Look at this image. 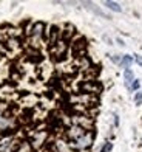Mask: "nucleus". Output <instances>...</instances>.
Here are the masks:
<instances>
[{
    "instance_id": "nucleus-10",
    "label": "nucleus",
    "mask_w": 142,
    "mask_h": 152,
    "mask_svg": "<svg viewBox=\"0 0 142 152\" xmlns=\"http://www.w3.org/2000/svg\"><path fill=\"white\" fill-rule=\"evenodd\" d=\"M134 62V58L130 56V54H122V61H120V67L124 68V70H127V68H130L131 64Z\"/></svg>"
},
{
    "instance_id": "nucleus-14",
    "label": "nucleus",
    "mask_w": 142,
    "mask_h": 152,
    "mask_svg": "<svg viewBox=\"0 0 142 152\" xmlns=\"http://www.w3.org/2000/svg\"><path fill=\"white\" fill-rule=\"evenodd\" d=\"M134 104H136V106L142 104V90H138L136 95H134Z\"/></svg>"
},
{
    "instance_id": "nucleus-9",
    "label": "nucleus",
    "mask_w": 142,
    "mask_h": 152,
    "mask_svg": "<svg viewBox=\"0 0 142 152\" xmlns=\"http://www.w3.org/2000/svg\"><path fill=\"white\" fill-rule=\"evenodd\" d=\"M134 79H136V78H134V73H133L131 68H127V70H124V84H125L127 88L130 87V84H131Z\"/></svg>"
},
{
    "instance_id": "nucleus-1",
    "label": "nucleus",
    "mask_w": 142,
    "mask_h": 152,
    "mask_svg": "<svg viewBox=\"0 0 142 152\" xmlns=\"http://www.w3.org/2000/svg\"><path fill=\"white\" fill-rule=\"evenodd\" d=\"M45 34H46V25L43 22H34L28 30H26V39L30 42V47L32 50H37L45 42Z\"/></svg>"
},
{
    "instance_id": "nucleus-12",
    "label": "nucleus",
    "mask_w": 142,
    "mask_h": 152,
    "mask_svg": "<svg viewBox=\"0 0 142 152\" xmlns=\"http://www.w3.org/2000/svg\"><path fill=\"white\" fill-rule=\"evenodd\" d=\"M127 90H128V92H138V90H141V81H139V79H134Z\"/></svg>"
},
{
    "instance_id": "nucleus-17",
    "label": "nucleus",
    "mask_w": 142,
    "mask_h": 152,
    "mask_svg": "<svg viewBox=\"0 0 142 152\" xmlns=\"http://www.w3.org/2000/svg\"><path fill=\"white\" fill-rule=\"evenodd\" d=\"M113 124L114 126H119V116H117V113H113Z\"/></svg>"
},
{
    "instance_id": "nucleus-13",
    "label": "nucleus",
    "mask_w": 142,
    "mask_h": 152,
    "mask_svg": "<svg viewBox=\"0 0 142 152\" xmlns=\"http://www.w3.org/2000/svg\"><path fill=\"white\" fill-rule=\"evenodd\" d=\"M113 149V143L111 141H105L102 144V148H100V152H111Z\"/></svg>"
},
{
    "instance_id": "nucleus-19",
    "label": "nucleus",
    "mask_w": 142,
    "mask_h": 152,
    "mask_svg": "<svg viewBox=\"0 0 142 152\" xmlns=\"http://www.w3.org/2000/svg\"><path fill=\"white\" fill-rule=\"evenodd\" d=\"M0 140H2V138H0Z\"/></svg>"
},
{
    "instance_id": "nucleus-8",
    "label": "nucleus",
    "mask_w": 142,
    "mask_h": 152,
    "mask_svg": "<svg viewBox=\"0 0 142 152\" xmlns=\"http://www.w3.org/2000/svg\"><path fill=\"white\" fill-rule=\"evenodd\" d=\"M84 5H85V8H86V10H90V11H93L94 14H97V16H100V17H104V19H110V16H108V14H105V12H104L102 10H100V8H97V6L94 5V3H90V2H85Z\"/></svg>"
},
{
    "instance_id": "nucleus-15",
    "label": "nucleus",
    "mask_w": 142,
    "mask_h": 152,
    "mask_svg": "<svg viewBox=\"0 0 142 152\" xmlns=\"http://www.w3.org/2000/svg\"><path fill=\"white\" fill-rule=\"evenodd\" d=\"M110 59H111L116 65H120V61H122V54H111Z\"/></svg>"
},
{
    "instance_id": "nucleus-4",
    "label": "nucleus",
    "mask_w": 142,
    "mask_h": 152,
    "mask_svg": "<svg viewBox=\"0 0 142 152\" xmlns=\"http://www.w3.org/2000/svg\"><path fill=\"white\" fill-rule=\"evenodd\" d=\"M86 48H88V44H86L85 37H76L71 40V54L74 58H84L86 53Z\"/></svg>"
},
{
    "instance_id": "nucleus-11",
    "label": "nucleus",
    "mask_w": 142,
    "mask_h": 152,
    "mask_svg": "<svg viewBox=\"0 0 142 152\" xmlns=\"http://www.w3.org/2000/svg\"><path fill=\"white\" fill-rule=\"evenodd\" d=\"M104 5L108 10H111L114 12H122V6H120L117 2H110V0H107V2H104Z\"/></svg>"
},
{
    "instance_id": "nucleus-7",
    "label": "nucleus",
    "mask_w": 142,
    "mask_h": 152,
    "mask_svg": "<svg viewBox=\"0 0 142 152\" xmlns=\"http://www.w3.org/2000/svg\"><path fill=\"white\" fill-rule=\"evenodd\" d=\"M82 90L86 95H96L100 90V86L97 84L96 81H85L84 84H82Z\"/></svg>"
},
{
    "instance_id": "nucleus-16",
    "label": "nucleus",
    "mask_w": 142,
    "mask_h": 152,
    "mask_svg": "<svg viewBox=\"0 0 142 152\" xmlns=\"http://www.w3.org/2000/svg\"><path fill=\"white\" fill-rule=\"evenodd\" d=\"M134 62H136L139 67H142V56L141 54H134Z\"/></svg>"
},
{
    "instance_id": "nucleus-3",
    "label": "nucleus",
    "mask_w": 142,
    "mask_h": 152,
    "mask_svg": "<svg viewBox=\"0 0 142 152\" xmlns=\"http://www.w3.org/2000/svg\"><path fill=\"white\" fill-rule=\"evenodd\" d=\"M68 48H70V42H66V40H63L62 37H60V40L51 48H48L50 50V54L53 56L54 61H62L66 53H68Z\"/></svg>"
},
{
    "instance_id": "nucleus-18",
    "label": "nucleus",
    "mask_w": 142,
    "mask_h": 152,
    "mask_svg": "<svg viewBox=\"0 0 142 152\" xmlns=\"http://www.w3.org/2000/svg\"><path fill=\"white\" fill-rule=\"evenodd\" d=\"M117 44H119L120 47H124V45H125V44H124V40H122V39H117Z\"/></svg>"
},
{
    "instance_id": "nucleus-5",
    "label": "nucleus",
    "mask_w": 142,
    "mask_h": 152,
    "mask_svg": "<svg viewBox=\"0 0 142 152\" xmlns=\"http://www.w3.org/2000/svg\"><path fill=\"white\" fill-rule=\"evenodd\" d=\"M59 40H60V26H57V25H50V26H46V34H45L46 47L51 48V47L56 45Z\"/></svg>"
},
{
    "instance_id": "nucleus-6",
    "label": "nucleus",
    "mask_w": 142,
    "mask_h": 152,
    "mask_svg": "<svg viewBox=\"0 0 142 152\" xmlns=\"http://www.w3.org/2000/svg\"><path fill=\"white\" fill-rule=\"evenodd\" d=\"M86 132H88V130H85L84 127H80V126H77V124L71 123V126L65 130V137H66L68 141H74V140H77V138H80L82 135H85Z\"/></svg>"
},
{
    "instance_id": "nucleus-2",
    "label": "nucleus",
    "mask_w": 142,
    "mask_h": 152,
    "mask_svg": "<svg viewBox=\"0 0 142 152\" xmlns=\"http://www.w3.org/2000/svg\"><path fill=\"white\" fill-rule=\"evenodd\" d=\"M94 143V130H88L85 135H82L80 138L74 141H68V149L71 152H88Z\"/></svg>"
}]
</instances>
